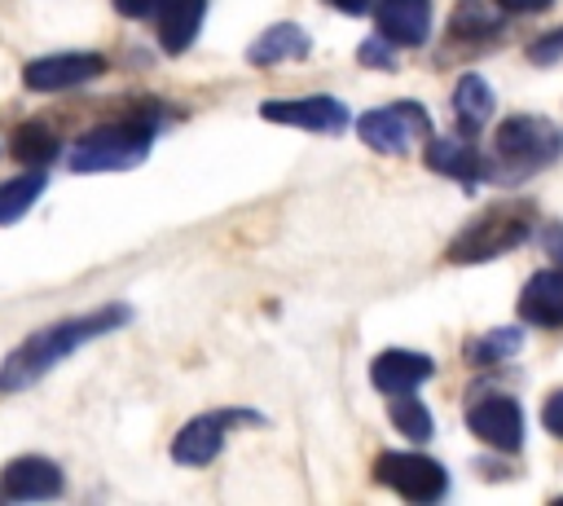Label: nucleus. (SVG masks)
<instances>
[{"instance_id":"obj_1","label":"nucleus","mask_w":563,"mask_h":506,"mask_svg":"<svg viewBox=\"0 0 563 506\" xmlns=\"http://www.w3.org/2000/svg\"><path fill=\"white\" fill-rule=\"evenodd\" d=\"M132 312L110 304V308H97L88 317H66V321H53V326H40L35 334H26L0 365V392H22L31 383H40L53 365H62L70 352H79L84 343L119 330Z\"/></svg>"},{"instance_id":"obj_2","label":"nucleus","mask_w":563,"mask_h":506,"mask_svg":"<svg viewBox=\"0 0 563 506\" xmlns=\"http://www.w3.org/2000/svg\"><path fill=\"white\" fill-rule=\"evenodd\" d=\"M154 132H158L154 114H128V119L101 123V128H92L88 136H79L70 145L66 163H70V172H123V167H136L150 154Z\"/></svg>"},{"instance_id":"obj_3","label":"nucleus","mask_w":563,"mask_h":506,"mask_svg":"<svg viewBox=\"0 0 563 506\" xmlns=\"http://www.w3.org/2000/svg\"><path fill=\"white\" fill-rule=\"evenodd\" d=\"M537 216L528 202H493L488 211H479L444 251L449 264H484L497 260L506 251H515L519 242H528Z\"/></svg>"},{"instance_id":"obj_4","label":"nucleus","mask_w":563,"mask_h":506,"mask_svg":"<svg viewBox=\"0 0 563 506\" xmlns=\"http://www.w3.org/2000/svg\"><path fill=\"white\" fill-rule=\"evenodd\" d=\"M497 158H501V176H528L545 163L559 158L563 150V132L537 114H515L497 128Z\"/></svg>"},{"instance_id":"obj_5","label":"nucleus","mask_w":563,"mask_h":506,"mask_svg":"<svg viewBox=\"0 0 563 506\" xmlns=\"http://www.w3.org/2000/svg\"><path fill=\"white\" fill-rule=\"evenodd\" d=\"M356 132L378 154H409L418 141L431 136V119H427V110L418 101H396V106L365 110L356 119Z\"/></svg>"},{"instance_id":"obj_6","label":"nucleus","mask_w":563,"mask_h":506,"mask_svg":"<svg viewBox=\"0 0 563 506\" xmlns=\"http://www.w3.org/2000/svg\"><path fill=\"white\" fill-rule=\"evenodd\" d=\"M374 480L387 484L391 493H400L405 502H435L449 488L444 466L422 458V453H378L374 458Z\"/></svg>"},{"instance_id":"obj_7","label":"nucleus","mask_w":563,"mask_h":506,"mask_svg":"<svg viewBox=\"0 0 563 506\" xmlns=\"http://www.w3.org/2000/svg\"><path fill=\"white\" fill-rule=\"evenodd\" d=\"M233 422H260V414H246V409H220V414H198L189 418L176 440H172V458L185 462V466H207L220 449H224V436Z\"/></svg>"},{"instance_id":"obj_8","label":"nucleus","mask_w":563,"mask_h":506,"mask_svg":"<svg viewBox=\"0 0 563 506\" xmlns=\"http://www.w3.org/2000/svg\"><path fill=\"white\" fill-rule=\"evenodd\" d=\"M466 427L475 440H484L488 449H501V453H515L523 444V409L515 396H479L471 409H466Z\"/></svg>"},{"instance_id":"obj_9","label":"nucleus","mask_w":563,"mask_h":506,"mask_svg":"<svg viewBox=\"0 0 563 506\" xmlns=\"http://www.w3.org/2000/svg\"><path fill=\"white\" fill-rule=\"evenodd\" d=\"M101 70H106V57L101 53H53V57L26 62L22 84L31 92H66V88H79V84L97 79Z\"/></svg>"},{"instance_id":"obj_10","label":"nucleus","mask_w":563,"mask_h":506,"mask_svg":"<svg viewBox=\"0 0 563 506\" xmlns=\"http://www.w3.org/2000/svg\"><path fill=\"white\" fill-rule=\"evenodd\" d=\"M260 119L282 128H303V132H343L352 114L339 97H299V101H264Z\"/></svg>"},{"instance_id":"obj_11","label":"nucleus","mask_w":563,"mask_h":506,"mask_svg":"<svg viewBox=\"0 0 563 506\" xmlns=\"http://www.w3.org/2000/svg\"><path fill=\"white\" fill-rule=\"evenodd\" d=\"M62 488H66L62 466L48 462V458H35V453L13 458V462H4V471H0V493H4L9 502H48V497H57Z\"/></svg>"},{"instance_id":"obj_12","label":"nucleus","mask_w":563,"mask_h":506,"mask_svg":"<svg viewBox=\"0 0 563 506\" xmlns=\"http://www.w3.org/2000/svg\"><path fill=\"white\" fill-rule=\"evenodd\" d=\"M374 22H378L383 40H391L400 48H418L431 35V0H378Z\"/></svg>"},{"instance_id":"obj_13","label":"nucleus","mask_w":563,"mask_h":506,"mask_svg":"<svg viewBox=\"0 0 563 506\" xmlns=\"http://www.w3.org/2000/svg\"><path fill=\"white\" fill-rule=\"evenodd\" d=\"M431 374H435L431 356H422V352H405V348H387V352H378V356L369 361V378H374V387H378L383 396L413 392V387L427 383Z\"/></svg>"},{"instance_id":"obj_14","label":"nucleus","mask_w":563,"mask_h":506,"mask_svg":"<svg viewBox=\"0 0 563 506\" xmlns=\"http://www.w3.org/2000/svg\"><path fill=\"white\" fill-rule=\"evenodd\" d=\"M519 317L528 326H541V330H554L563 326V268H541L523 282L519 290Z\"/></svg>"},{"instance_id":"obj_15","label":"nucleus","mask_w":563,"mask_h":506,"mask_svg":"<svg viewBox=\"0 0 563 506\" xmlns=\"http://www.w3.org/2000/svg\"><path fill=\"white\" fill-rule=\"evenodd\" d=\"M202 13H207V0H158L154 9V26H158V44L163 53H185L194 44V35L202 31Z\"/></svg>"},{"instance_id":"obj_16","label":"nucleus","mask_w":563,"mask_h":506,"mask_svg":"<svg viewBox=\"0 0 563 506\" xmlns=\"http://www.w3.org/2000/svg\"><path fill=\"white\" fill-rule=\"evenodd\" d=\"M427 167L440 172V176L466 180V185H475V180L484 176V158H479V150H475L466 136H440V141H427Z\"/></svg>"},{"instance_id":"obj_17","label":"nucleus","mask_w":563,"mask_h":506,"mask_svg":"<svg viewBox=\"0 0 563 506\" xmlns=\"http://www.w3.org/2000/svg\"><path fill=\"white\" fill-rule=\"evenodd\" d=\"M303 53H308V31L295 26V22H277V26H268L264 35L251 40L246 62L251 66H277V62H295Z\"/></svg>"},{"instance_id":"obj_18","label":"nucleus","mask_w":563,"mask_h":506,"mask_svg":"<svg viewBox=\"0 0 563 506\" xmlns=\"http://www.w3.org/2000/svg\"><path fill=\"white\" fill-rule=\"evenodd\" d=\"M493 106H497V97H493V88H488L479 75H462V79H457V88H453V110H457V119H462V132H479L484 119H493Z\"/></svg>"},{"instance_id":"obj_19","label":"nucleus","mask_w":563,"mask_h":506,"mask_svg":"<svg viewBox=\"0 0 563 506\" xmlns=\"http://www.w3.org/2000/svg\"><path fill=\"white\" fill-rule=\"evenodd\" d=\"M53 154H57V132H53L48 123L31 119V123H22V128L13 132V158H18V163L44 167V163H53Z\"/></svg>"},{"instance_id":"obj_20","label":"nucleus","mask_w":563,"mask_h":506,"mask_svg":"<svg viewBox=\"0 0 563 506\" xmlns=\"http://www.w3.org/2000/svg\"><path fill=\"white\" fill-rule=\"evenodd\" d=\"M501 26V13H493L484 0H457L453 13H449V31L462 35V40H484Z\"/></svg>"},{"instance_id":"obj_21","label":"nucleus","mask_w":563,"mask_h":506,"mask_svg":"<svg viewBox=\"0 0 563 506\" xmlns=\"http://www.w3.org/2000/svg\"><path fill=\"white\" fill-rule=\"evenodd\" d=\"M387 414H391V422H396V431L400 436H409V440H431V414H427V405L413 396V392H396L391 400H387Z\"/></svg>"},{"instance_id":"obj_22","label":"nucleus","mask_w":563,"mask_h":506,"mask_svg":"<svg viewBox=\"0 0 563 506\" xmlns=\"http://www.w3.org/2000/svg\"><path fill=\"white\" fill-rule=\"evenodd\" d=\"M40 189H44V172L40 167H31L18 180H0V224H13L40 198Z\"/></svg>"},{"instance_id":"obj_23","label":"nucleus","mask_w":563,"mask_h":506,"mask_svg":"<svg viewBox=\"0 0 563 506\" xmlns=\"http://www.w3.org/2000/svg\"><path fill=\"white\" fill-rule=\"evenodd\" d=\"M519 343H523V334L510 330V326H501V330H493V334H484V339H471V343H466V356H471L475 365H497V361H506L510 352H519Z\"/></svg>"},{"instance_id":"obj_24","label":"nucleus","mask_w":563,"mask_h":506,"mask_svg":"<svg viewBox=\"0 0 563 506\" xmlns=\"http://www.w3.org/2000/svg\"><path fill=\"white\" fill-rule=\"evenodd\" d=\"M559 57H563V26L528 44V62H537V66H550V62H559Z\"/></svg>"},{"instance_id":"obj_25","label":"nucleus","mask_w":563,"mask_h":506,"mask_svg":"<svg viewBox=\"0 0 563 506\" xmlns=\"http://www.w3.org/2000/svg\"><path fill=\"white\" fill-rule=\"evenodd\" d=\"M387 44H391V40H383V35H378V40H365V44H361V53H356V57H361V66H383V70H387V66H396V57L387 53Z\"/></svg>"},{"instance_id":"obj_26","label":"nucleus","mask_w":563,"mask_h":506,"mask_svg":"<svg viewBox=\"0 0 563 506\" xmlns=\"http://www.w3.org/2000/svg\"><path fill=\"white\" fill-rule=\"evenodd\" d=\"M541 422H545V431H550V436H559V440H563V387L545 396V405H541Z\"/></svg>"},{"instance_id":"obj_27","label":"nucleus","mask_w":563,"mask_h":506,"mask_svg":"<svg viewBox=\"0 0 563 506\" xmlns=\"http://www.w3.org/2000/svg\"><path fill=\"white\" fill-rule=\"evenodd\" d=\"M114 9H119L123 18H154L158 0H114Z\"/></svg>"},{"instance_id":"obj_28","label":"nucleus","mask_w":563,"mask_h":506,"mask_svg":"<svg viewBox=\"0 0 563 506\" xmlns=\"http://www.w3.org/2000/svg\"><path fill=\"white\" fill-rule=\"evenodd\" d=\"M541 242H545V255L563 264V224H545V233H541Z\"/></svg>"},{"instance_id":"obj_29","label":"nucleus","mask_w":563,"mask_h":506,"mask_svg":"<svg viewBox=\"0 0 563 506\" xmlns=\"http://www.w3.org/2000/svg\"><path fill=\"white\" fill-rule=\"evenodd\" d=\"M506 13H537V9H545L550 0H497Z\"/></svg>"},{"instance_id":"obj_30","label":"nucleus","mask_w":563,"mask_h":506,"mask_svg":"<svg viewBox=\"0 0 563 506\" xmlns=\"http://www.w3.org/2000/svg\"><path fill=\"white\" fill-rule=\"evenodd\" d=\"M325 4H334V9H343V13H365V9H369V0H325Z\"/></svg>"}]
</instances>
